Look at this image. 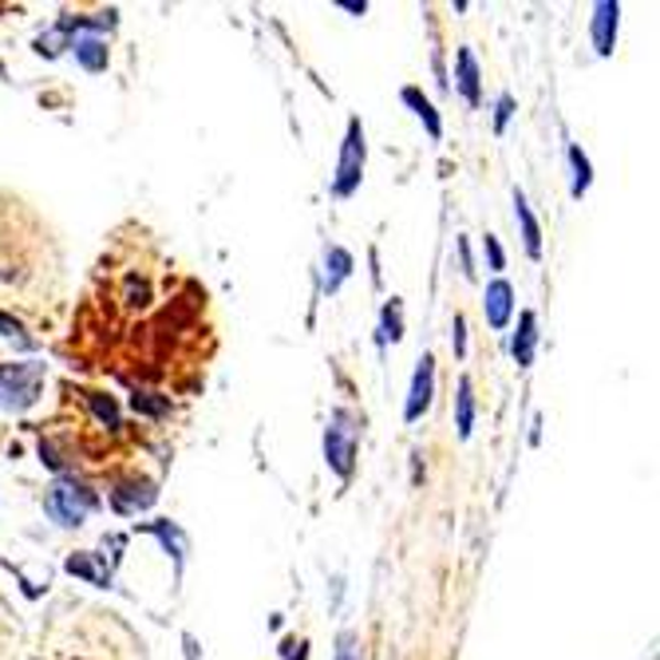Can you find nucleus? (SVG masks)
<instances>
[{"mask_svg":"<svg viewBox=\"0 0 660 660\" xmlns=\"http://www.w3.org/2000/svg\"><path fill=\"white\" fill-rule=\"evenodd\" d=\"M20 649H24V629H20L12 605L0 597V660H24Z\"/></svg>","mask_w":660,"mask_h":660,"instance_id":"nucleus-3","label":"nucleus"},{"mask_svg":"<svg viewBox=\"0 0 660 660\" xmlns=\"http://www.w3.org/2000/svg\"><path fill=\"white\" fill-rule=\"evenodd\" d=\"M530 344H534V317H522V340H514V356L522 360V364H526L530 360Z\"/></svg>","mask_w":660,"mask_h":660,"instance_id":"nucleus-7","label":"nucleus"},{"mask_svg":"<svg viewBox=\"0 0 660 660\" xmlns=\"http://www.w3.org/2000/svg\"><path fill=\"white\" fill-rule=\"evenodd\" d=\"M487 301H491V324L502 329V324H507V309H510V285L494 281L491 292H487Z\"/></svg>","mask_w":660,"mask_h":660,"instance_id":"nucleus-5","label":"nucleus"},{"mask_svg":"<svg viewBox=\"0 0 660 660\" xmlns=\"http://www.w3.org/2000/svg\"><path fill=\"white\" fill-rule=\"evenodd\" d=\"M32 660H147L139 632L104 605L67 602L47 617Z\"/></svg>","mask_w":660,"mask_h":660,"instance_id":"nucleus-1","label":"nucleus"},{"mask_svg":"<svg viewBox=\"0 0 660 660\" xmlns=\"http://www.w3.org/2000/svg\"><path fill=\"white\" fill-rule=\"evenodd\" d=\"M519 217H522V230H526V246H530V254L537 257V226H534V217L526 214V202L519 199Z\"/></svg>","mask_w":660,"mask_h":660,"instance_id":"nucleus-9","label":"nucleus"},{"mask_svg":"<svg viewBox=\"0 0 660 660\" xmlns=\"http://www.w3.org/2000/svg\"><path fill=\"white\" fill-rule=\"evenodd\" d=\"M360 162H364V135H360V127L352 124L349 142H344V159H340L337 194H352V187H356V179H360Z\"/></svg>","mask_w":660,"mask_h":660,"instance_id":"nucleus-2","label":"nucleus"},{"mask_svg":"<svg viewBox=\"0 0 660 660\" xmlns=\"http://www.w3.org/2000/svg\"><path fill=\"white\" fill-rule=\"evenodd\" d=\"M427 387H432V360H424V369L415 372V392H412V404H407V419H415V415L427 407Z\"/></svg>","mask_w":660,"mask_h":660,"instance_id":"nucleus-4","label":"nucleus"},{"mask_svg":"<svg viewBox=\"0 0 660 660\" xmlns=\"http://www.w3.org/2000/svg\"><path fill=\"white\" fill-rule=\"evenodd\" d=\"M459 432L462 435L471 432V392H467V384H462V392H459Z\"/></svg>","mask_w":660,"mask_h":660,"instance_id":"nucleus-10","label":"nucleus"},{"mask_svg":"<svg viewBox=\"0 0 660 660\" xmlns=\"http://www.w3.org/2000/svg\"><path fill=\"white\" fill-rule=\"evenodd\" d=\"M487 249H491V262H494V265H502V254H499V246H494L491 237H487Z\"/></svg>","mask_w":660,"mask_h":660,"instance_id":"nucleus-11","label":"nucleus"},{"mask_svg":"<svg viewBox=\"0 0 660 660\" xmlns=\"http://www.w3.org/2000/svg\"><path fill=\"white\" fill-rule=\"evenodd\" d=\"M459 67H462V92H467V99H479V92H475V64H471V56H467V52H462L459 56Z\"/></svg>","mask_w":660,"mask_h":660,"instance_id":"nucleus-8","label":"nucleus"},{"mask_svg":"<svg viewBox=\"0 0 660 660\" xmlns=\"http://www.w3.org/2000/svg\"><path fill=\"white\" fill-rule=\"evenodd\" d=\"M609 24L617 29V9L614 4H602V9H597V47H602V52L614 47V40H609Z\"/></svg>","mask_w":660,"mask_h":660,"instance_id":"nucleus-6","label":"nucleus"}]
</instances>
